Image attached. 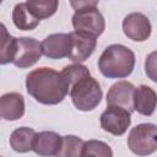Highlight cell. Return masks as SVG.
<instances>
[{
  "instance_id": "1",
  "label": "cell",
  "mask_w": 157,
  "mask_h": 157,
  "mask_svg": "<svg viewBox=\"0 0 157 157\" xmlns=\"http://www.w3.org/2000/svg\"><path fill=\"white\" fill-rule=\"evenodd\" d=\"M26 88L28 94L37 102L47 105L58 104L69 94L67 85L61 72L45 66L38 67L27 75Z\"/></svg>"
},
{
  "instance_id": "2",
  "label": "cell",
  "mask_w": 157,
  "mask_h": 157,
  "mask_svg": "<svg viewBox=\"0 0 157 157\" xmlns=\"http://www.w3.org/2000/svg\"><path fill=\"white\" fill-rule=\"evenodd\" d=\"M135 67L134 52L123 44L108 45L98 59V69L104 77L124 78Z\"/></svg>"
},
{
  "instance_id": "3",
  "label": "cell",
  "mask_w": 157,
  "mask_h": 157,
  "mask_svg": "<svg viewBox=\"0 0 157 157\" xmlns=\"http://www.w3.org/2000/svg\"><path fill=\"white\" fill-rule=\"evenodd\" d=\"M70 5L75 9L71 22L75 32L85 33L98 38L105 28V21L101 11L97 9L98 1H70Z\"/></svg>"
},
{
  "instance_id": "4",
  "label": "cell",
  "mask_w": 157,
  "mask_h": 157,
  "mask_svg": "<svg viewBox=\"0 0 157 157\" xmlns=\"http://www.w3.org/2000/svg\"><path fill=\"white\" fill-rule=\"evenodd\" d=\"M69 94L74 105L82 112L93 110L102 101L103 91L98 81L91 76V74L85 75L77 82H75L70 90Z\"/></svg>"
},
{
  "instance_id": "5",
  "label": "cell",
  "mask_w": 157,
  "mask_h": 157,
  "mask_svg": "<svg viewBox=\"0 0 157 157\" xmlns=\"http://www.w3.org/2000/svg\"><path fill=\"white\" fill-rule=\"evenodd\" d=\"M128 147L140 157L155 153L157 151V125L142 123L134 126L128 135Z\"/></svg>"
},
{
  "instance_id": "6",
  "label": "cell",
  "mask_w": 157,
  "mask_h": 157,
  "mask_svg": "<svg viewBox=\"0 0 157 157\" xmlns=\"http://www.w3.org/2000/svg\"><path fill=\"white\" fill-rule=\"evenodd\" d=\"M99 120L101 128L104 131L114 136H121L131 124V113L120 107L108 105V108L101 114Z\"/></svg>"
},
{
  "instance_id": "7",
  "label": "cell",
  "mask_w": 157,
  "mask_h": 157,
  "mask_svg": "<svg viewBox=\"0 0 157 157\" xmlns=\"http://www.w3.org/2000/svg\"><path fill=\"white\" fill-rule=\"evenodd\" d=\"M43 55L42 43L34 38L21 37L17 38L16 53L13 58V65L20 69H26L33 66Z\"/></svg>"
},
{
  "instance_id": "8",
  "label": "cell",
  "mask_w": 157,
  "mask_h": 157,
  "mask_svg": "<svg viewBox=\"0 0 157 157\" xmlns=\"http://www.w3.org/2000/svg\"><path fill=\"white\" fill-rule=\"evenodd\" d=\"M124 34L134 42H145L151 36V22L147 16L141 12H131L126 15L121 23Z\"/></svg>"
},
{
  "instance_id": "9",
  "label": "cell",
  "mask_w": 157,
  "mask_h": 157,
  "mask_svg": "<svg viewBox=\"0 0 157 157\" xmlns=\"http://www.w3.org/2000/svg\"><path fill=\"white\" fill-rule=\"evenodd\" d=\"M135 86L129 81H118L112 85L107 93V104L113 107H120L129 113H132L134 109V93Z\"/></svg>"
},
{
  "instance_id": "10",
  "label": "cell",
  "mask_w": 157,
  "mask_h": 157,
  "mask_svg": "<svg viewBox=\"0 0 157 157\" xmlns=\"http://www.w3.org/2000/svg\"><path fill=\"white\" fill-rule=\"evenodd\" d=\"M72 39L70 33H53L42 42V52L49 59L69 58L71 53Z\"/></svg>"
},
{
  "instance_id": "11",
  "label": "cell",
  "mask_w": 157,
  "mask_h": 157,
  "mask_svg": "<svg viewBox=\"0 0 157 157\" xmlns=\"http://www.w3.org/2000/svg\"><path fill=\"white\" fill-rule=\"evenodd\" d=\"M70 34L72 39V47H71V53L69 55V59L75 64L83 63L93 54L97 45V38H94L93 36L75 32V31L71 32Z\"/></svg>"
},
{
  "instance_id": "12",
  "label": "cell",
  "mask_w": 157,
  "mask_h": 157,
  "mask_svg": "<svg viewBox=\"0 0 157 157\" xmlns=\"http://www.w3.org/2000/svg\"><path fill=\"white\" fill-rule=\"evenodd\" d=\"M25 114L23 96L17 92H9L0 98V115L4 120H18Z\"/></svg>"
},
{
  "instance_id": "13",
  "label": "cell",
  "mask_w": 157,
  "mask_h": 157,
  "mask_svg": "<svg viewBox=\"0 0 157 157\" xmlns=\"http://www.w3.org/2000/svg\"><path fill=\"white\" fill-rule=\"evenodd\" d=\"M63 142V136L54 131H42L37 132L34 142H33V151L43 157H52L56 156Z\"/></svg>"
},
{
  "instance_id": "14",
  "label": "cell",
  "mask_w": 157,
  "mask_h": 157,
  "mask_svg": "<svg viewBox=\"0 0 157 157\" xmlns=\"http://www.w3.org/2000/svg\"><path fill=\"white\" fill-rule=\"evenodd\" d=\"M157 107V93L147 85H140L135 88L134 93V109L145 117H150L155 113Z\"/></svg>"
},
{
  "instance_id": "15",
  "label": "cell",
  "mask_w": 157,
  "mask_h": 157,
  "mask_svg": "<svg viewBox=\"0 0 157 157\" xmlns=\"http://www.w3.org/2000/svg\"><path fill=\"white\" fill-rule=\"evenodd\" d=\"M37 132L28 126H21L15 129L10 135V146L18 153H26L33 151V142Z\"/></svg>"
},
{
  "instance_id": "16",
  "label": "cell",
  "mask_w": 157,
  "mask_h": 157,
  "mask_svg": "<svg viewBox=\"0 0 157 157\" xmlns=\"http://www.w3.org/2000/svg\"><path fill=\"white\" fill-rule=\"evenodd\" d=\"M13 25L21 31H32L39 25V20L32 13L26 2L16 4L12 11Z\"/></svg>"
},
{
  "instance_id": "17",
  "label": "cell",
  "mask_w": 157,
  "mask_h": 157,
  "mask_svg": "<svg viewBox=\"0 0 157 157\" xmlns=\"http://www.w3.org/2000/svg\"><path fill=\"white\" fill-rule=\"evenodd\" d=\"M85 141L75 135L63 136L61 147L55 157H82Z\"/></svg>"
},
{
  "instance_id": "18",
  "label": "cell",
  "mask_w": 157,
  "mask_h": 157,
  "mask_svg": "<svg viewBox=\"0 0 157 157\" xmlns=\"http://www.w3.org/2000/svg\"><path fill=\"white\" fill-rule=\"evenodd\" d=\"M26 4L39 21L53 16L59 6L58 0H28Z\"/></svg>"
},
{
  "instance_id": "19",
  "label": "cell",
  "mask_w": 157,
  "mask_h": 157,
  "mask_svg": "<svg viewBox=\"0 0 157 157\" xmlns=\"http://www.w3.org/2000/svg\"><path fill=\"white\" fill-rule=\"evenodd\" d=\"M16 43H17V38L10 36L5 25L1 23V53H0L1 65L13 63V58L16 53Z\"/></svg>"
},
{
  "instance_id": "20",
  "label": "cell",
  "mask_w": 157,
  "mask_h": 157,
  "mask_svg": "<svg viewBox=\"0 0 157 157\" xmlns=\"http://www.w3.org/2000/svg\"><path fill=\"white\" fill-rule=\"evenodd\" d=\"M145 71L147 77L157 83V50L150 53L145 60Z\"/></svg>"
},
{
  "instance_id": "21",
  "label": "cell",
  "mask_w": 157,
  "mask_h": 157,
  "mask_svg": "<svg viewBox=\"0 0 157 157\" xmlns=\"http://www.w3.org/2000/svg\"><path fill=\"white\" fill-rule=\"evenodd\" d=\"M82 157H107V155H104V153L101 155V152H96V151H93L92 148H90V147H87L85 145L83 152H82Z\"/></svg>"
}]
</instances>
